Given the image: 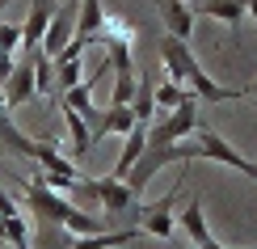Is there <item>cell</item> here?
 <instances>
[{
  "label": "cell",
  "mask_w": 257,
  "mask_h": 249,
  "mask_svg": "<svg viewBox=\"0 0 257 249\" xmlns=\"http://www.w3.org/2000/svg\"><path fill=\"white\" fill-rule=\"evenodd\" d=\"M63 127H68V139H72V160H84L93 152V127L68 106H63Z\"/></svg>",
  "instance_id": "obj_12"
},
{
  "label": "cell",
  "mask_w": 257,
  "mask_h": 249,
  "mask_svg": "<svg viewBox=\"0 0 257 249\" xmlns=\"http://www.w3.org/2000/svg\"><path fill=\"white\" fill-rule=\"evenodd\" d=\"M198 97L181 102L177 110H165L148 123V148H165V144H177V139H190L198 131Z\"/></svg>",
  "instance_id": "obj_3"
},
{
  "label": "cell",
  "mask_w": 257,
  "mask_h": 249,
  "mask_svg": "<svg viewBox=\"0 0 257 249\" xmlns=\"http://www.w3.org/2000/svg\"><path fill=\"white\" fill-rule=\"evenodd\" d=\"M59 106H68V110H76V114H80V118H84L89 127H93V123L101 118L97 110H93V85H89V80H80V85H72L68 93H59Z\"/></svg>",
  "instance_id": "obj_14"
},
{
  "label": "cell",
  "mask_w": 257,
  "mask_h": 249,
  "mask_svg": "<svg viewBox=\"0 0 257 249\" xmlns=\"http://www.w3.org/2000/svg\"><path fill=\"white\" fill-rule=\"evenodd\" d=\"M0 144L13 148L17 156H34V148H38V139L21 135L17 127H13V118H9V106H5V89H0Z\"/></svg>",
  "instance_id": "obj_13"
},
{
  "label": "cell",
  "mask_w": 257,
  "mask_h": 249,
  "mask_svg": "<svg viewBox=\"0 0 257 249\" xmlns=\"http://www.w3.org/2000/svg\"><path fill=\"white\" fill-rule=\"evenodd\" d=\"M156 5H160L165 34L190 42V34H194V5H190V0H156Z\"/></svg>",
  "instance_id": "obj_9"
},
{
  "label": "cell",
  "mask_w": 257,
  "mask_h": 249,
  "mask_svg": "<svg viewBox=\"0 0 257 249\" xmlns=\"http://www.w3.org/2000/svg\"><path fill=\"white\" fill-rule=\"evenodd\" d=\"M194 135H198V160H215V165H228V169L244 173L249 182H257V165H253L249 156H240V152H236V148H232L223 135H215L211 127H198Z\"/></svg>",
  "instance_id": "obj_4"
},
{
  "label": "cell",
  "mask_w": 257,
  "mask_h": 249,
  "mask_svg": "<svg viewBox=\"0 0 257 249\" xmlns=\"http://www.w3.org/2000/svg\"><path fill=\"white\" fill-rule=\"evenodd\" d=\"M34 85H38L42 97H59V89H55V59L42 55V51H34Z\"/></svg>",
  "instance_id": "obj_21"
},
{
  "label": "cell",
  "mask_w": 257,
  "mask_h": 249,
  "mask_svg": "<svg viewBox=\"0 0 257 249\" xmlns=\"http://www.w3.org/2000/svg\"><path fill=\"white\" fill-rule=\"evenodd\" d=\"M131 110H135V118H139V123H152V118H156V85L148 80V76H139V85H135Z\"/></svg>",
  "instance_id": "obj_19"
},
{
  "label": "cell",
  "mask_w": 257,
  "mask_h": 249,
  "mask_svg": "<svg viewBox=\"0 0 257 249\" xmlns=\"http://www.w3.org/2000/svg\"><path fill=\"white\" fill-rule=\"evenodd\" d=\"M177 220H181V228L190 232V241H194V245L211 241V232H207V215H202V199H190V203H186V211H181Z\"/></svg>",
  "instance_id": "obj_18"
},
{
  "label": "cell",
  "mask_w": 257,
  "mask_h": 249,
  "mask_svg": "<svg viewBox=\"0 0 257 249\" xmlns=\"http://www.w3.org/2000/svg\"><path fill=\"white\" fill-rule=\"evenodd\" d=\"M34 93H38V85H34V51H30V59H21L13 68V76L5 80V106L17 110V106H26Z\"/></svg>",
  "instance_id": "obj_8"
},
{
  "label": "cell",
  "mask_w": 257,
  "mask_h": 249,
  "mask_svg": "<svg viewBox=\"0 0 257 249\" xmlns=\"http://www.w3.org/2000/svg\"><path fill=\"white\" fill-rule=\"evenodd\" d=\"M89 194L105 207V220H110V215H122V211H135V207H139V194L126 186L122 178H114V173H110V178L89 182Z\"/></svg>",
  "instance_id": "obj_6"
},
{
  "label": "cell",
  "mask_w": 257,
  "mask_h": 249,
  "mask_svg": "<svg viewBox=\"0 0 257 249\" xmlns=\"http://www.w3.org/2000/svg\"><path fill=\"white\" fill-rule=\"evenodd\" d=\"M135 85H139V76H135V72H118V80H114V97H110V106H131V97H135Z\"/></svg>",
  "instance_id": "obj_23"
},
{
  "label": "cell",
  "mask_w": 257,
  "mask_h": 249,
  "mask_svg": "<svg viewBox=\"0 0 257 249\" xmlns=\"http://www.w3.org/2000/svg\"><path fill=\"white\" fill-rule=\"evenodd\" d=\"M244 13L253 17V26H257V0H244Z\"/></svg>",
  "instance_id": "obj_27"
},
{
  "label": "cell",
  "mask_w": 257,
  "mask_h": 249,
  "mask_svg": "<svg viewBox=\"0 0 257 249\" xmlns=\"http://www.w3.org/2000/svg\"><path fill=\"white\" fill-rule=\"evenodd\" d=\"M194 9L207 13V17H215V21H223V26H232V30L244 21V0H198Z\"/></svg>",
  "instance_id": "obj_15"
},
{
  "label": "cell",
  "mask_w": 257,
  "mask_h": 249,
  "mask_svg": "<svg viewBox=\"0 0 257 249\" xmlns=\"http://www.w3.org/2000/svg\"><path fill=\"white\" fill-rule=\"evenodd\" d=\"M144 148H148V123H135V131L126 135V148H122L118 165H114V178H126V173H131V165L144 156Z\"/></svg>",
  "instance_id": "obj_17"
},
{
  "label": "cell",
  "mask_w": 257,
  "mask_h": 249,
  "mask_svg": "<svg viewBox=\"0 0 257 249\" xmlns=\"http://www.w3.org/2000/svg\"><path fill=\"white\" fill-rule=\"evenodd\" d=\"M105 55H110V63H114V76H118V72H135L131 47H126V42H105Z\"/></svg>",
  "instance_id": "obj_24"
},
{
  "label": "cell",
  "mask_w": 257,
  "mask_h": 249,
  "mask_svg": "<svg viewBox=\"0 0 257 249\" xmlns=\"http://www.w3.org/2000/svg\"><path fill=\"white\" fill-rule=\"evenodd\" d=\"M26 186V203L34 215H47V220L63 224L72 236H93V232H105V215H84L76 203H68L59 190L42 186V182H21Z\"/></svg>",
  "instance_id": "obj_2"
},
{
  "label": "cell",
  "mask_w": 257,
  "mask_h": 249,
  "mask_svg": "<svg viewBox=\"0 0 257 249\" xmlns=\"http://www.w3.org/2000/svg\"><path fill=\"white\" fill-rule=\"evenodd\" d=\"M160 59H165V76L177 80V85H190V93H194L198 102L219 106V102H236L240 97V89H223V85L211 80L207 72H202V63L194 59L190 42H181L173 34H165V42H160Z\"/></svg>",
  "instance_id": "obj_1"
},
{
  "label": "cell",
  "mask_w": 257,
  "mask_h": 249,
  "mask_svg": "<svg viewBox=\"0 0 257 249\" xmlns=\"http://www.w3.org/2000/svg\"><path fill=\"white\" fill-rule=\"evenodd\" d=\"M55 0H34L30 5V17H26V26H21V47H42V34H47V26H51V17H55Z\"/></svg>",
  "instance_id": "obj_11"
},
{
  "label": "cell",
  "mask_w": 257,
  "mask_h": 249,
  "mask_svg": "<svg viewBox=\"0 0 257 249\" xmlns=\"http://www.w3.org/2000/svg\"><path fill=\"white\" fill-rule=\"evenodd\" d=\"M76 13H80V5H59V9H55L47 34H42V47H38L42 55H51V59L63 55V47H68L72 34H76Z\"/></svg>",
  "instance_id": "obj_7"
},
{
  "label": "cell",
  "mask_w": 257,
  "mask_h": 249,
  "mask_svg": "<svg viewBox=\"0 0 257 249\" xmlns=\"http://www.w3.org/2000/svg\"><path fill=\"white\" fill-rule=\"evenodd\" d=\"M80 80H84L80 55H59V59H55V89H59V93H68L72 85H80Z\"/></svg>",
  "instance_id": "obj_20"
},
{
  "label": "cell",
  "mask_w": 257,
  "mask_h": 249,
  "mask_svg": "<svg viewBox=\"0 0 257 249\" xmlns=\"http://www.w3.org/2000/svg\"><path fill=\"white\" fill-rule=\"evenodd\" d=\"M244 93H249V97H257V80H253V85H249V89H244Z\"/></svg>",
  "instance_id": "obj_29"
},
{
  "label": "cell",
  "mask_w": 257,
  "mask_h": 249,
  "mask_svg": "<svg viewBox=\"0 0 257 249\" xmlns=\"http://www.w3.org/2000/svg\"><path fill=\"white\" fill-rule=\"evenodd\" d=\"M181 182H186V178H181ZM181 182H177V186L165 194V199L148 203V207L139 203V207L131 211V220L139 224V232H148V236H160V241H165V236L173 232V203H177V194H181Z\"/></svg>",
  "instance_id": "obj_5"
},
{
  "label": "cell",
  "mask_w": 257,
  "mask_h": 249,
  "mask_svg": "<svg viewBox=\"0 0 257 249\" xmlns=\"http://www.w3.org/2000/svg\"><path fill=\"white\" fill-rule=\"evenodd\" d=\"M190 89H181L177 80H165V85H156V114H165V110H177L181 102H190Z\"/></svg>",
  "instance_id": "obj_22"
},
{
  "label": "cell",
  "mask_w": 257,
  "mask_h": 249,
  "mask_svg": "<svg viewBox=\"0 0 257 249\" xmlns=\"http://www.w3.org/2000/svg\"><path fill=\"white\" fill-rule=\"evenodd\" d=\"M13 68H17V63H13V51H0V85L13 76Z\"/></svg>",
  "instance_id": "obj_26"
},
{
  "label": "cell",
  "mask_w": 257,
  "mask_h": 249,
  "mask_svg": "<svg viewBox=\"0 0 257 249\" xmlns=\"http://www.w3.org/2000/svg\"><path fill=\"white\" fill-rule=\"evenodd\" d=\"M21 47V26H5L0 21V51H17Z\"/></svg>",
  "instance_id": "obj_25"
},
{
  "label": "cell",
  "mask_w": 257,
  "mask_h": 249,
  "mask_svg": "<svg viewBox=\"0 0 257 249\" xmlns=\"http://www.w3.org/2000/svg\"><path fill=\"white\" fill-rule=\"evenodd\" d=\"M139 236V224L131 228H118V232H93V236H76V245L72 249H118V245H131Z\"/></svg>",
  "instance_id": "obj_16"
},
{
  "label": "cell",
  "mask_w": 257,
  "mask_h": 249,
  "mask_svg": "<svg viewBox=\"0 0 257 249\" xmlns=\"http://www.w3.org/2000/svg\"><path fill=\"white\" fill-rule=\"evenodd\" d=\"M135 123H139V118H135L131 106H110V110H105L97 123H93V148H97L105 135H131Z\"/></svg>",
  "instance_id": "obj_10"
},
{
  "label": "cell",
  "mask_w": 257,
  "mask_h": 249,
  "mask_svg": "<svg viewBox=\"0 0 257 249\" xmlns=\"http://www.w3.org/2000/svg\"><path fill=\"white\" fill-rule=\"evenodd\" d=\"M5 5H9V0H0V9H5Z\"/></svg>",
  "instance_id": "obj_30"
},
{
  "label": "cell",
  "mask_w": 257,
  "mask_h": 249,
  "mask_svg": "<svg viewBox=\"0 0 257 249\" xmlns=\"http://www.w3.org/2000/svg\"><path fill=\"white\" fill-rule=\"evenodd\" d=\"M194 249H198V245H194Z\"/></svg>",
  "instance_id": "obj_31"
},
{
  "label": "cell",
  "mask_w": 257,
  "mask_h": 249,
  "mask_svg": "<svg viewBox=\"0 0 257 249\" xmlns=\"http://www.w3.org/2000/svg\"><path fill=\"white\" fill-rule=\"evenodd\" d=\"M198 249H223V245H219V241H215V236H211V241H202V245H198Z\"/></svg>",
  "instance_id": "obj_28"
}]
</instances>
